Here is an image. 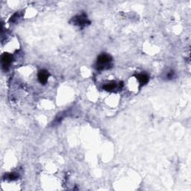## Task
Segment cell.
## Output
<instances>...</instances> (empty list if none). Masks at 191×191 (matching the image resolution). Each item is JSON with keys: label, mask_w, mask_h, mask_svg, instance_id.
Masks as SVG:
<instances>
[{"label": "cell", "mask_w": 191, "mask_h": 191, "mask_svg": "<svg viewBox=\"0 0 191 191\" xmlns=\"http://www.w3.org/2000/svg\"><path fill=\"white\" fill-rule=\"evenodd\" d=\"M174 77V71H170L168 72V73L167 74V78H168V79H171V78H173Z\"/></svg>", "instance_id": "8"}, {"label": "cell", "mask_w": 191, "mask_h": 191, "mask_svg": "<svg viewBox=\"0 0 191 191\" xmlns=\"http://www.w3.org/2000/svg\"><path fill=\"white\" fill-rule=\"evenodd\" d=\"M12 60H13V57H12L11 54L8 53H5L4 54H2V63L3 67L6 69V67L9 66L12 62Z\"/></svg>", "instance_id": "4"}, {"label": "cell", "mask_w": 191, "mask_h": 191, "mask_svg": "<svg viewBox=\"0 0 191 191\" xmlns=\"http://www.w3.org/2000/svg\"><path fill=\"white\" fill-rule=\"evenodd\" d=\"M7 178H8V179H9V180H15V179H17L18 178V175L16 173H10L8 174V176H7Z\"/></svg>", "instance_id": "7"}, {"label": "cell", "mask_w": 191, "mask_h": 191, "mask_svg": "<svg viewBox=\"0 0 191 191\" xmlns=\"http://www.w3.org/2000/svg\"><path fill=\"white\" fill-rule=\"evenodd\" d=\"M117 84L115 82L106 84L103 86L104 90H107V91H114V90H116L117 88Z\"/></svg>", "instance_id": "6"}, {"label": "cell", "mask_w": 191, "mask_h": 191, "mask_svg": "<svg viewBox=\"0 0 191 191\" xmlns=\"http://www.w3.org/2000/svg\"><path fill=\"white\" fill-rule=\"evenodd\" d=\"M49 73L47 70L45 69H42V70L39 71L38 75H37V77H38V80L40 83L44 84L47 82L48 78H49Z\"/></svg>", "instance_id": "3"}, {"label": "cell", "mask_w": 191, "mask_h": 191, "mask_svg": "<svg viewBox=\"0 0 191 191\" xmlns=\"http://www.w3.org/2000/svg\"><path fill=\"white\" fill-rule=\"evenodd\" d=\"M137 78L138 81H139L141 86L146 84L148 83V81H149V76L146 74H143V73L138 74L137 76Z\"/></svg>", "instance_id": "5"}, {"label": "cell", "mask_w": 191, "mask_h": 191, "mask_svg": "<svg viewBox=\"0 0 191 191\" xmlns=\"http://www.w3.org/2000/svg\"><path fill=\"white\" fill-rule=\"evenodd\" d=\"M112 58L108 54H101L97 58L96 69L99 70H103L105 69H107L110 65V63L111 62Z\"/></svg>", "instance_id": "1"}, {"label": "cell", "mask_w": 191, "mask_h": 191, "mask_svg": "<svg viewBox=\"0 0 191 191\" xmlns=\"http://www.w3.org/2000/svg\"><path fill=\"white\" fill-rule=\"evenodd\" d=\"M73 23L76 25H80V26H84L86 25H89L90 21L88 20L86 14L82 13L79 16H76V17L73 19Z\"/></svg>", "instance_id": "2"}]
</instances>
